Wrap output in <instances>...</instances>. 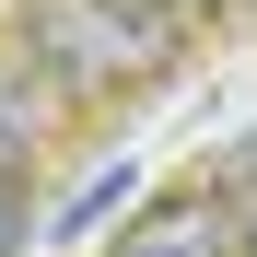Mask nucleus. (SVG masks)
Here are the masks:
<instances>
[{
  "mask_svg": "<svg viewBox=\"0 0 257 257\" xmlns=\"http://www.w3.org/2000/svg\"><path fill=\"white\" fill-rule=\"evenodd\" d=\"M164 12H222V0H164Z\"/></svg>",
  "mask_w": 257,
  "mask_h": 257,
  "instance_id": "6",
  "label": "nucleus"
},
{
  "mask_svg": "<svg viewBox=\"0 0 257 257\" xmlns=\"http://www.w3.org/2000/svg\"><path fill=\"white\" fill-rule=\"evenodd\" d=\"M12 245H24V210H12V199H0V257H12Z\"/></svg>",
  "mask_w": 257,
  "mask_h": 257,
  "instance_id": "5",
  "label": "nucleus"
},
{
  "mask_svg": "<svg viewBox=\"0 0 257 257\" xmlns=\"http://www.w3.org/2000/svg\"><path fill=\"white\" fill-rule=\"evenodd\" d=\"M24 152V82H0V164Z\"/></svg>",
  "mask_w": 257,
  "mask_h": 257,
  "instance_id": "4",
  "label": "nucleus"
},
{
  "mask_svg": "<svg viewBox=\"0 0 257 257\" xmlns=\"http://www.w3.org/2000/svg\"><path fill=\"white\" fill-rule=\"evenodd\" d=\"M35 70L59 94H141L176 70V12L164 0H35Z\"/></svg>",
  "mask_w": 257,
  "mask_h": 257,
  "instance_id": "1",
  "label": "nucleus"
},
{
  "mask_svg": "<svg viewBox=\"0 0 257 257\" xmlns=\"http://www.w3.org/2000/svg\"><path fill=\"white\" fill-rule=\"evenodd\" d=\"M117 199H128V164H117V176H94V187H82V199L59 210V234H94V222H105V210H117Z\"/></svg>",
  "mask_w": 257,
  "mask_h": 257,
  "instance_id": "3",
  "label": "nucleus"
},
{
  "mask_svg": "<svg viewBox=\"0 0 257 257\" xmlns=\"http://www.w3.org/2000/svg\"><path fill=\"white\" fill-rule=\"evenodd\" d=\"M117 257H234V222L210 199H152L141 222L117 234Z\"/></svg>",
  "mask_w": 257,
  "mask_h": 257,
  "instance_id": "2",
  "label": "nucleus"
}]
</instances>
